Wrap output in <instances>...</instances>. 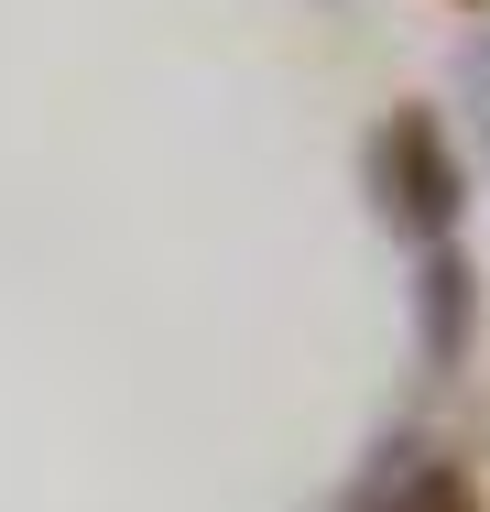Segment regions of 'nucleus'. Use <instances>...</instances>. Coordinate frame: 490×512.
Returning a JSON list of instances; mask_svg holds the SVG:
<instances>
[{
  "label": "nucleus",
  "mask_w": 490,
  "mask_h": 512,
  "mask_svg": "<svg viewBox=\"0 0 490 512\" xmlns=\"http://www.w3.org/2000/svg\"><path fill=\"white\" fill-rule=\"evenodd\" d=\"M469 327H480V284H469L458 251H436V262H425V360L458 371V360H469Z\"/></svg>",
  "instance_id": "2"
},
{
  "label": "nucleus",
  "mask_w": 490,
  "mask_h": 512,
  "mask_svg": "<svg viewBox=\"0 0 490 512\" xmlns=\"http://www.w3.org/2000/svg\"><path fill=\"white\" fill-rule=\"evenodd\" d=\"M371 164H382L392 218H403V229H425V240H447V229H458V153H447L436 109H392L382 142H371Z\"/></svg>",
  "instance_id": "1"
}]
</instances>
